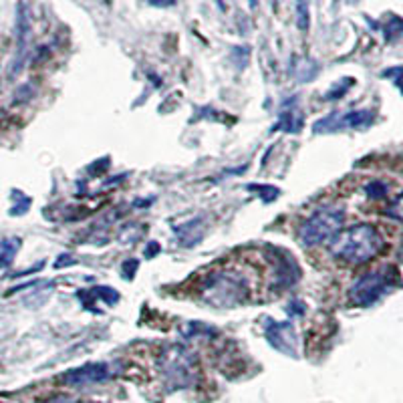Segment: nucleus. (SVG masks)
<instances>
[{
	"label": "nucleus",
	"mask_w": 403,
	"mask_h": 403,
	"mask_svg": "<svg viewBox=\"0 0 403 403\" xmlns=\"http://www.w3.org/2000/svg\"><path fill=\"white\" fill-rule=\"evenodd\" d=\"M385 248L383 236L371 224H355L341 230L328 244V252L349 264H365Z\"/></svg>",
	"instance_id": "1"
},
{
	"label": "nucleus",
	"mask_w": 403,
	"mask_h": 403,
	"mask_svg": "<svg viewBox=\"0 0 403 403\" xmlns=\"http://www.w3.org/2000/svg\"><path fill=\"white\" fill-rule=\"evenodd\" d=\"M158 369L164 379L167 391L192 388L198 379L196 371V357L192 351L184 345H167L162 349L158 359Z\"/></svg>",
	"instance_id": "2"
},
{
	"label": "nucleus",
	"mask_w": 403,
	"mask_h": 403,
	"mask_svg": "<svg viewBox=\"0 0 403 403\" xmlns=\"http://www.w3.org/2000/svg\"><path fill=\"white\" fill-rule=\"evenodd\" d=\"M248 281L234 272H214L202 284V300L216 309H232L248 299Z\"/></svg>",
	"instance_id": "3"
},
{
	"label": "nucleus",
	"mask_w": 403,
	"mask_h": 403,
	"mask_svg": "<svg viewBox=\"0 0 403 403\" xmlns=\"http://www.w3.org/2000/svg\"><path fill=\"white\" fill-rule=\"evenodd\" d=\"M345 224V210L339 206H321L300 224L299 238L307 248L333 240Z\"/></svg>",
	"instance_id": "4"
},
{
	"label": "nucleus",
	"mask_w": 403,
	"mask_h": 403,
	"mask_svg": "<svg viewBox=\"0 0 403 403\" xmlns=\"http://www.w3.org/2000/svg\"><path fill=\"white\" fill-rule=\"evenodd\" d=\"M397 270L393 267H383L361 274L349 288V299L355 307H371L379 299H383L389 290L397 284Z\"/></svg>",
	"instance_id": "5"
},
{
	"label": "nucleus",
	"mask_w": 403,
	"mask_h": 403,
	"mask_svg": "<svg viewBox=\"0 0 403 403\" xmlns=\"http://www.w3.org/2000/svg\"><path fill=\"white\" fill-rule=\"evenodd\" d=\"M375 121V113L369 109H353V111H335L323 120L314 121V134H337V132H347V129H367Z\"/></svg>",
	"instance_id": "6"
},
{
	"label": "nucleus",
	"mask_w": 403,
	"mask_h": 403,
	"mask_svg": "<svg viewBox=\"0 0 403 403\" xmlns=\"http://www.w3.org/2000/svg\"><path fill=\"white\" fill-rule=\"evenodd\" d=\"M111 377H115V369L111 363H85L77 369H69L67 373H63L60 383L69 385V388H89V385H99L109 381Z\"/></svg>",
	"instance_id": "7"
},
{
	"label": "nucleus",
	"mask_w": 403,
	"mask_h": 403,
	"mask_svg": "<svg viewBox=\"0 0 403 403\" xmlns=\"http://www.w3.org/2000/svg\"><path fill=\"white\" fill-rule=\"evenodd\" d=\"M264 337H267L270 347L276 349L279 353L293 359L299 355V339H297V331H295L290 321L267 319L264 321Z\"/></svg>",
	"instance_id": "8"
},
{
	"label": "nucleus",
	"mask_w": 403,
	"mask_h": 403,
	"mask_svg": "<svg viewBox=\"0 0 403 403\" xmlns=\"http://www.w3.org/2000/svg\"><path fill=\"white\" fill-rule=\"evenodd\" d=\"M302 123H305V117L297 109V97H293L283 105V111L279 115V123L274 125V132L281 129L284 134H299L302 129Z\"/></svg>",
	"instance_id": "9"
},
{
	"label": "nucleus",
	"mask_w": 403,
	"mask_h": 403,
	"mask_svg": "<svg viewBox=\"0 0 403 403\" xmlns=\"http://www.w3.org/2000/svg\"><path fill=\"white\" fill-rule=\"evenodd\" d=\"M174 234L184 248H194L200 240L204 238V220L202 218H192L184 224L174 226Z\"/></svg>",
	"instance_id": "10"
},
{
	"label": "nucleus",
	"mask_w": 403,
	"mask_h": 403,
	"mask_svg": "<svg viewBox=\"0 0 403 403\" xmlns=\"http://www.w3.org/2000/svg\"><path fill=\"white\" fill-rule=\"evenodd\" d=\"M16 30H18V49H16V60L15 69H13V75H16L23 67V60H25V53H27V45H29V34H30V25H29V15L25 11V4L18 6V23H16Z\"/></svg>",
	"instance_id": "11"
},
{
	"label": "nucleus",
	"mask_w": 403,
	"mask_h": 403,
	"mask_svg": "<svg viewBox=\"0 0 403 403\" xmlns=\"http://www.w3.org/2000/svg\"><path fill=\"white\" fill-rule=\"evenodd\" d=\"M87 297H89L91 300V302L85 305L87 311H93V302H95V300H103L105 305H109V307H113V305L120 302V293H117L115 288H111V286H95V288H91L87 293H83V290L77 293V299L79 300H87Z\"/></svg>",
	"instance_id": "12"
},
{
	"label": "nucleus",
	"mask_w": 403,
	"mask_h": 403,
	"mask_svg": "<svg viewBox=\"0 0 403 403\" xmlns=\"http://www.w3.org/2000/svg\"><path fill=\"white\" fill-rule=\"evenodd\" d=\"M20 248V238H4L0 240V269H8L15 260L16 252Z\"/></svg>",
	"instance_id": "13"
},
{
	"label": "nucleus",
	"mask_w": 403,
	"mask_h": 403,
	"mask_svg": "<svg viewBox=\"0 0 403 403\" xmlns=\"http://www.w3.org/2000/svg\"><path fill=\"white\" fill-rule=\"evenodd\" d=\"M246 190L248 192H256L258 198L264 202V204H269V202H274L279 194H281V190L276 188V186H269V184H264V186H258V184H248L246 186Z\"/></svg>",
	"instance_id": "14"
},
{
	"label": "nucleus",
	"mask_w": 403,
	"mask_h": 403,
	"mask_svg": "<svg viewBox=\"0 0 403 403\" xmlns=\"http://www.w3.org/2000/svg\"><path fill=\"white\" fill-rule=\"evenodd\" d=\"M353 83H355V79H351V77H345V79H341L339 83H335V85H333V87L325 93V101H337V99L345 97V93L353 87Z\"/></svg>",
	"instance_id": "15"
},
{
	"label": "nucleus",
	"mask_w": 403,
	"mask_h": 403,
	"mask_svg": "<svg viewBox=\"0 0 403 403\" xmlns=\"http://www.w3.org/2000/svg\"><path fill=\"white\" fill-rule=\"evenodd\" d=\"M383 32H385V39H388L389 43L403 39V18L391 16L388 20V25L383 27Z\"/></svg>",
	"instance_id": "16"
},
{
	"label": "nucleus",
	"mask_w": 403,
	"mask_h": 403,
	"mask_svg": "<svg viewBox=\"0 0 403 403\" xmlns=\"http://www.w3.org/2000/svg\"><path fill=\"white\" fill-rule=\"evenodd\" d=\"M388 192L389 188L385 181L373 179V181L365 184V194H367V198H371V200H383V198L388 196Z\"/></svg>",
	"instance_id": "17"
},
{
	"label": "nucleus",
	"mask_w": 403,
	"mask_h": 403,
	"mask_svg": "<svg viewBox=\"0 0 403 403\" xmlns=\"http://www.w3.org/2000/svg\"><path fill=\"white\" fill-rule=\"evenodd\" d=\"M385 216L403 226V194H399L389 202L388 208H385Z\"/></svg>",
	"instance_id": "18"
},
{
	"label": "nucleus",
	"mask_w": 403,
	"mask_h": 403,
	"mask_svg": "<svg viewBox=\"0 0 403 403\" xmlns=\"http://www.w3.org/2000/svg\"><path fill=\"white\" fill-rule=\"evenodd\" d=\"M297 25H299L300 30H309L311 15H309V2L307 0H297Z\"/></svg>",
	"instance_id": "19"
},
{
	"label": "nucleus",
	"mask_w": 403,
	"mask_h": 403,
	"mask_svg": "<svg viewBox=\"0 0 403 403\" xmlns=\"http://www.w3.org/2000/svg\"><path fill=\"white\" fill-rule=\"evenodd\" d=\"M13 196H16V198H13L16 204L13 206V208H11V214H13V216H20V214H25V212L30 208V198L29 196L20 194L18 190H15V192H13Z\"/></svg>",
	"instance_id": "20"
},
{
	"label": "nucleus",
	"mask_w": 403,
	"mask_h": 403,
	"mask_svg": "<svg viewBox=\"0 0 403 403\" xmlns=\"http://www.w3.org/2000/svg\"><path fill=\"white\" fill-rule=\"evenodd\" d=\"M381 77H383V79H391V81L395 83V87L402 91L403 95V65L402 67H389V69H385V71L381 73Z\"/></svg>",
	"instance_id": "21"
},
{
	"label": "nucleus",
	"mask_w": 403,
	"mask_h": 403,
	"mask_svg": "<svg viewBox=\"0 0 403 403\" xmlns=\"http://www.w3.org/2000/svg\"><path fill=\"white\" fill-rule=\"evenodd\" d=\"M137 269H139V260H135V258H132V260H125V262L121 264V274H123V279L134 281Z\"/></svg>",
	"instance_id": "22"
},
{
	"label": "nucleus",
	"mask_w": 403,
	"mask_h": 403,
	"mask_svg": "<svg viewBox=\"0 0 403 403\" xmlns=\"http://www.w3.org/2000/svg\"><path fill=\"white\" fill-rule=\"evenodd\" d=\"M288 314H290V316H302V314H305V305H302L299 299H295L288 305Z\"/></svg>",
	"instance_id": "23"
},
{
	"label": "nucleus",
	"mask_w": 403,
	"mask_h": 403,
	"mask_svg": "<svg viewBox=\"0 0 403 403\" xmlns=\"http://www.w3.org/2000/svg\"><path fill=\"white\" fill-rule=\"evenodd\" d=\"M75 260H73V256L71 254H63L57 258V262H55V269H65V267H69V264H73Z\"/></svg>",
	"instance_id": "24"
},
{
	"label": "nucleus",
	"mask_w": 403,
	"mask_h": 403,
	"mask_svg": "<svg viewBox=\"0 0 403 403\" xmlns=\"http://www.w3.org/2000/svg\"><path fill=\"white\" fill-rule=\"evenodd\" d=\"M151 6H158V8H167V6H174L176 0H146Z\"/></svg>",
	"instance_id": "25"
},
{
	"label": "nucleus",
	"mask_w": 403,
	"mask_h": 403,
	"mask_svg": "<svg viewBox=\"0 0 403 403\" xmlns=\"http://www.w3.org/2000/svg\"><path fill=\"white\" fill-rule=\"evenodd\" d=\"M160 250H162V248H160L158 242H150L148 248H146V258H153L155 254H160Z\"/></svg>",
	"instance_id": "26"
},
{
	"label": "nucleus",
	"mask_w": 403,
	"mask_h": 403,
	"mask_svg": "<svg viewBox=\"0 0 403 403\" xmlns=\"http://www.w3.org/2000/svg\"><path fill=\"white\" fill-rule=\"evenodd\" d=\"M107 162H109L107 158H103V160H101V164H107ZM93 165H99V162H95ZM105 169H107V167H89V174L91 176H97V174H101V172H105Z\"/></svg>",
	"instance_id": "27"
},
{
	"label": "nucleus",
	"mask_w": 403,
	"mask_h": 403,
	"mask_svg": "<svg viewBox=\"0 0 403 403\" xmlns=\"http://www.w3.org/2000/svg\"><path fill=\"white\" fill-rule=\"evenodd\" d=\"M45 403H77L75 399H71V397H53V399H49Z\"/></svg>",
	"instance_id": "28"
},
{
	"label": "nucleus",
	"mask_w": 403,
	"mask_h": 403,
	"mask_svg": "<svg viewBox=\"0 0 403 403\" xmlns=\"http://www.w3.org/2000/svg\"><path fill=\"white\" fill-rule=\"evenodd\" d=\"M256 2H258V0H250V6H256Z\"/></svg>",
	"instance_id": "29"
}]
</instances>
